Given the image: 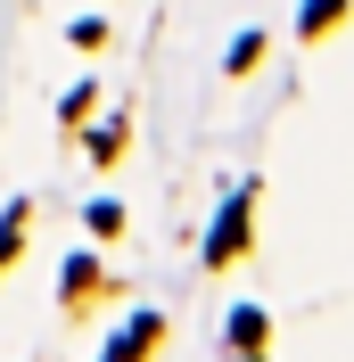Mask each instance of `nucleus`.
Instances as JSON below:
<instances>
[{"instance_id": "obj_1", "label": "nucleus", "mask_w": 354, "mask_h": 362, "mask_svg": "<svg viewBox=\"0 0 354 362\" xmlns=\"http://www.w3.org/2000/svg\"><path fill=\"white\" fill-rule=\"evenodd\" d=\"M239 239H247V206L231 198V206H222V223H215V239H206V264H231V255H239Z\"/></svg>"}, {"instance_id": "obj_2", "label": "nucleus", "mask_w": 354, "mask_h": 362, "mask_svg": "<svg viewBox=\"0 0 354 362\" xmlns=\"http://www.w3.org/2000/svg\"><path fill=\"white\" fill-rule=\"evenodd\" d=\"M149 346H156V313H140V321H132V329H124V338H115V346H108L99 362H140Z\"/></svg>"}, {"instance_id": "obj_4", "label": "nucleus", "mask_w": 354, "mask_h": 362, "mask_svg": "<svg viewBox=\"0 0 354 362\" xmlns=\"http://www.w3.org/2000/svg\"><path fill=\"white\" fill-rule=\"evenodd\" d=\"M338 8H346V0H305V33H321V25H338Z\"/></svg>"}, {"instance_id": "obj_3", "label": "nucleus", "mask_w": 354, "mask_h": 362, "mask_svg": "<svg viewBox=\"0 0 354 362\" xmlns=\"http://www.w3.org/2000/svg\"><path fill=\"white\" fill-rule=\"evenodd\" d=\"M231 338H239V346H264V313H256V305H239V313H231Z\"/></svg>"}]
</instances>
